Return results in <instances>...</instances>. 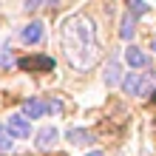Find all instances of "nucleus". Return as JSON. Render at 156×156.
Returning <instances> with one entry per match:
<instances>
[{"label": "nucleus", "mask_w": 156, "mask_h": 156, "mask_svg": "<svg viewBox=\"0 0 156 156\" xmlns=\"http://www.w3.org/2000/svg\"><path fill=\"white\" fill-rule=\"evenodd\" d=\"M12 62V54H9V48H3L0 51V66H9Z\"/></svg>", "instance_id": "obj_16"}, {"label": "nucleus", "mask_w": 156, "mask_h": 156, "mask_svg": "<svg viewBox=\"0 0 156 156\" xmlns=\"http://www.w3.org/2000/svg\"><path fill=\"white\" fill-rule=\"evenodd\" d=\"M125 60H128V66H133V68H145L148 66V54L139 51L136 45H131V48L125 51Z\"/></svg>", "instance_id": "obj_9"}, {"label": "nucleus", "mask_w": 156, "mask_h": 156, "mask_svg": "<svg viewBox=\"0 0 156 156\" xmlns=\"http://www.w3.org/2000/svg\"><path fill=\"white\" fill-rule=\"evenodd\" d=\"M45 108H48L51 114H60V111H62V102H60V99H51V102L45 105Z\"/></svg>", "instance_id": "obj_15"}, {"label": "nucleus", "mask_w": 156, "mask_h": 156, "mask_svg": "<svg viewBox=\"0 0 156 156\" xmlns=\"http://www.w3.org/2000/svg\"><path fill=\"white\" fill-rule=\"evenodd\" d=\"M48 0H26V12H37L40 6H45Z\"/></svg>", "instance_id": "obj_14"}, {"label": "nucleus", "mask_w": 156, "mask_h": 156, "mask_svg": "<svg viewBox=\"0 0 156 156\" xmlns=\"http://www.w3.org/2000/svg\"><path fill=\"white\" fill-rule=\"evenodd\" d=\"M57 142H60V131H57V128H51V125H45V128H40V131L34 133V145H37L40 151L57 148Z\"/></svg>", "instance_id": "obj_3"}, {"label": "nucleus", "mask_w": 156, "mask_h": 156, "mask_svg": "<svg viewBox=\"0 0 156 156\" xmlns=\"http://www.w3.org/2000/svg\"><path fill=\"white\" fill-rule=\"evenodd\" d=\"M128 6H131L128 12H131L133 17H136V14H145V12H148V3H145V0H128Z\"/></svg>", "instance_id": "obj_12"}, {"label": "nucleus", "mask_w": 156, "mask_h": 156, "mask_svg": "<svg viewBox=\"0 0 156 156\" xmlns=\"http://www.w3.org/2000/svg\"><path fill=\"white\" fill-rule=\"evenodd\" d=\"M60 43L66 51V60L77 71H88L99 57V43H97V29L85 14H71L60 26Z\"/></svg>", "instance_id": "obj_1"}, {"label": "nucleus", "mask_w": 156, "mask_h": 156, "mask_svg": "<svg viewBox=\"0 0 156 156\" xmlns=\"http://www.w3.org/2000/svg\"><path fill=\"white\" fill-rule=\"evenodd\" d=\"M105 82H108V85H116V82H119V66H116V62H108V68H105Z\"/></svg>", "instance_id": "obj_11"}, {"label": "nucleus", "mask_w": 156, "mask_h": 156, "mask_svg": "<svg viewBox=\"0 0 156 156\" xmlns=\"http://www.w3.org/2000/svg\"><path fill=\"white\" fill-rule=\"evenodd\" d=\"M122 91L131 97H148L153 91V74H128L122 80Z\"/></svg>", "instance_id": "obj_2"}, {"label": "nucleus", "mask_w": 156, "mask_h": 156, "mask_svg": "<svg viewBox=\"0 0 156 156\" xmlns=\"http://www.w3.org/2000/svg\"><path fill=\"white\" fill-rule=\"evenodd\" d=\"M153 102H156V91H153Z\"/></svg>", "instance_id": "obj_19"}, {"label": "nucleus", "mask_w": 156, "mask_h": 156, "mask_svg": "<svg viewBox=\"0 0 156 156\" xmlns=\"http://www.w3.org/2000/svg\"><path fill=\"white\" fill-rule=\"evenodd\" d=\"M12 148H14V142H12V133L0 128V151H3V153H9Z\"/></svg>", "instance_id": "obj_13"}, {"label": "nucleus", "mask_w": 156, "mask_h": 156, "mask_svg": "<svg viewBox=\"0 0 156 156\" xmlns=\"http://www.w3.org/2000/svg\"><path fill=\"white\" fill-rule=\"evenodd\" d=\"M17 68L20 71H51L54 60L51 57H23V60H17Z\"/></svg>", "instance_id": "obj_5"}, {"label": "nucleus", "mask_w": 156, "mask_h": 156, "mask_svg": "<svg viewBox=\"0 0 156 156\" xmlns=\"http://www.w3.org/2000/svg\"><path fill=\"white\" fill-rule=\"evenodd\" d=\"M133 26H136V17H133L131 12H128V14L122 17V26H119V34H122L125 40H131V37H133V31H136Z\"/></svg>", "instance_id": "obj_10"}, {"label": "nucleus", "mask_w": 156, "mask_h": 156, "mask_svg": "<svg viewBox=\"0 0 156 156\" xmlns=\"http://www.w3.org/2000/svg\"><path fill=\"white\" fill-rule=\"evenodd\" d=\"M45 37V29H43V23H29L26 29L20 31V40L23 43H29V45H34V43H40Z\"/></svg>", "instance_id": "obj_7"}, {"label": "nucleus", "mask_w": 156, "mask_h": 156, "mask_svg": "<svg viewBox=\"0 0 156 156\" xmlns=\"http://www.w3.org/2000/svg\"><path fill=\"white\" fill-rule=\"evenodd\" d=\"M153 51H156V37H153Z\"/></svg>", "instance_id": "obj_18"}, {"label": "nucleus", "mask_w": 156, "mask_h": 156, "mask_svg": "<svg viewBox=\"0 0 156 156\" xmlns=\"http://www.w3.org/2000/svg\"><path fill=\"white\" fill-rule=\"evenodd\" d=\"M85 156H105V153H99V151H94V153H85Z\"/></svg>", "instance_id": "obj_17"}, {"label": "nucleus", "mask_w": 156, "mask_h": 156, "mask_svg": "<svg viewBox=\"0 0 156 156\" xmlns=\"http://www.w3.org/2000/svg\"><path fill=\"white\" fill-rule=\"evenodd\" d=\"M66 139L71 145H77V148H85V145H94L97 142V136L91 133V131H82V128H71V131L66 133Z\"/></svg>", "instance_id": "obj_6"}, {"label": "nucleus", "mask_w": 156, "mask_h": 156, "mask_svg": "<svg viewBox=\"0 0 156 156\" xmlns=\"http://www.w3.org/2000/svg\"><path fill=\"white\" fill-rule=\"evenodd\" d=\"M6 131L14 136V139H26V136H31V125H29V119L20 116V114H12L9 116V122H6Z\"/></svg>", "instance_id": "obj_4"}, {"label": "nucleus", "mask_w": 156, "mask_h": 156, "mask_svg": "<svg viewBox=\"0 0 156 156\" xmlns=\"http://www.w3.org/2000/svg\"><path fill=\"white\" fill-rule=\"evenodd\" d=\"M45 111H48V108H45L43 99H26V102H23V114L29 119H40Z\"/></svg>", "instance_id": "obj_8"}]
</instances>
